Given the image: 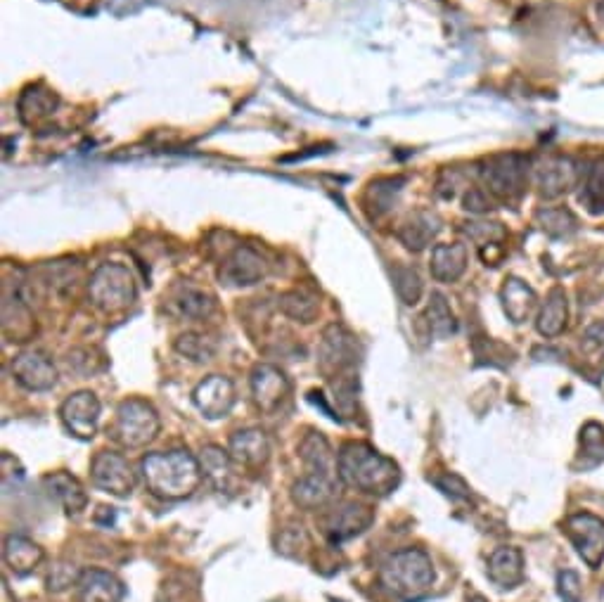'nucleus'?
Masks as SVG:
<instances>
[{"label": "nucleus", "instance_id": "f257e3e1", "mask_svg": "<svg viewBox=\"0 0 604 602\" xmlns=\"http://www.w3.org/2000/svg\"><path fill=\"white\" fill-rule=\"evenodd\" d=\"M140 472H143V479L152 496L162 498V501L190 498L204 482L199 458L192 456L188 448L147 453L140 460Z\"/></svg>", "mask_w": 604, "mask_h": 602}, {"label": "nucleus", "instance_id": "f03ea898", "mask_svg": "<svg viewBox=\"0 0 604 602\" xmlns=\"http://www.w3.org/2000/svg\"><path fill=\"white\" fill-rule=\"evenodd\" d=\"M337 472L346 486L370 496H389L401 484V470L394 460L363 441H349L342 446Z\"/></svg>", "mask_w": 604, "mask_h": 602}, {"label": "nucleus", "instance_id": "7ed1b4c3", "mask_svg": "<svg viewBox=\"0 0 604 602\" xmlns=\"http://www.w3.org/2000/svg\"><path fill=\"white\" fill-rule=\"evenodd\" d=\"M434 562L422 548H403L384 562L382 584L396 598L415 602L432 591Z\"/></svg>", "mask_w": 604, "mask_h": 602}, {"label": "nucleus", "instance_id": "20e7f679", "mask_svg": "<svg viewBox=\"0 0 604 602\" xmlns=\"http://www.w3.org/2000/svg\"><path fill=\"white\" fill-rule=\"evenodd\" d=\"M88 297L93 306L105 313H117L136 304L138 287L133 273L121 264H102L88 283Z\"/></svg>", "mask_w": 604, "mask_h": 602}, {"label": "nucleus", "instance_id": "39448f33", "mask_svg": "<svg viewBox=\"0 0 604 602\" xmlns=\"http://www.w3.org/2000/svg\"><path fill=\"white\" fill-rule=\"evenodd\" d=\"M159 427H162V422H159L152 403L145 399H126L117 408L112 437L124 448H143L157 439Z\"/></svg>", "mask_w": 604, "mask_h": 602}, {"label": "nucleus", "instance_id": "423d86ee", "mask_svg": "<svg viewBox=\"0 0 604 602\" xmlns=\"http://www.w3.org/2000/svg\"><path fill=\"white\" fill-rule=\"evenodd\" d=\"M529 159L510 152V155L491 157L481 169V181L486 185V192L503 202H514L524 195L526 174H529Z\"/></svg>", "mask_w": 604, "mask_h": 602}, {"label": "nucleus", "instance_id": "0eeeda50", "mask_svg": "<svg viewBox=\"0 0 604 602\" xmlns=\"http://www.w3.org/2000/svg\"><path fill=\"white\" fill-rule=\"evenodd\" d=\"M320 370L327 377H339L346 370L356 368L358 361V342L356 337L351 335L349 330L342 328V325H330L323 332V342H320Z\"/></svg>", "mask_w": 604, "mask_h": 602}, {"label": "nucleus", "instance_id": "6e6552de", "mask_svg": "<svg viewBox=\"0 0 604 602\" xmlns=\"http://www.w3.org/2000/svg\"><path fill=\"white\" fill-rule=\"evenodd\" d=\"M564 534L588 567L597 569L604 560V522L590 512H576L564 522Z\"/></svg>", "mask_w": 604, "mask_h": 602}, {"label": "nucleus", "instance_id": "1a4fd4ad", "mask_svg": "<svg viewBox=\"0 0 604 602\" xmlns=\"http://www.w3.org/2000/svg\"><path fill=\"white\" fill-rule=\"evenodd\" d=\"M91 479L100 491L112 493V496H131L136 489V475H133L131 463L117 451L95 453L91 463Z\"/></svg>", "mask_w": 604, "mask_h": 602}, {"label": "nucleus", "instance_id": "9d476101", "mask_svg": "<svg viewBox=\"0 0 604 602\" xmlns=\"http://www.w3.org/2000/svg\"><path fill=\"white\" fill-rule=\"evenodd\" d=\"M60 420L69 434L81 441L93 439L98 434L100 401L93 392H76L62 401Z\"/></svg>", "mask_w": 604, "mask_h": 602}, {"label": "nucleus", "instance_id": "9b49d317", "mask_svg": "<svg viewBox=\"0 0 604 602\" xmlns=\"http://www.w3.org/2000/svg\"><path fill=\"white\" fill-rule=\"evenodd\" d=\"M252 399L261 413H275L287 401L292 384L280 368L271 363H259L252 370Z\"/></svg>", "mask_w": 604, "mask_h": 602}, {"label": "nucleus", "instance_id": "f8f14e48", "mask_svg": "<svg viewBox=\"0 0 604 602\" xmlns=\"http://www.w3.org/2000/svg\"><path fill=\"white\" fill-rule=\"evenodd\" d=\"M192 401H195L197 411L209 420H221L233 411L237 394L235 384L223 375H211L204 382H199L192 392Z\"/></svg>", "mask_w": 604, "mask_h": 602}, {"label": "nucleus", "instance_id": "ddd939ff", "mask_svg": "<svg viewBox=\"0 0 604 602\" xmlns=\"http://www.w3.org/2000/svg\"><path fill=\"white\" fill-rule=\"evenodd\" d=\"M375 515L368 505L361 503H342L339 508H334L323 517V534L332 543L349 541L353 536L363 534L370 527Z\"/></svg>", "mask_w": 604, "mask_h": 602}, {"label": "nucleus", "instance_id": "4468645a", "mask_svg": "<svg viewBox=\"0 0 604 602\" xmlns=\"http://www.w3.org/2000/svg\"><path fill=\"white\" fill-rule=\"evenodd\" d=\"M268 275L266 259L252 247H237L233 254L223 261L218 278L228 287H247L261 283Z\"/></svg>", "mask_w": 604, "mask_h": 602}, {"label": "nucleus", "instance_id": "2eb2a0df", "mask_svg": "<svg viewBox=\"0 0 604 602\" xmlns=\"http://www.w3.org/2000/svg\"><path fill=\"white\" fill-rule=\"evenodd\" d=\"M12 377L29 392H50L57 384V368L41 351H24L12 361Z\"/></svg>", "mask_w": 604, "mask_h": 602}, {"label": "nucleus", "instance_id": "dca6fc26", "mask_svg": "<svg viewBox=\"0 0 604 602\" xmlns=\"http://www.w3.org/2000/svg\"><path fill=\"white\" fill-rule=\"evenodd\" d=\"M578 164L569 157H550L538 166L536 185L541 197L545 200H555V197L567 195L571 188L578 183Z\"/></svg>", "mask_w": 604, "mask_h": 602}, {"label": "nucleus", "instance_id": "f3484780", "mask_svg": "<svg viewBox=\"0 0 604 602\" xmlns=\"http://www.w3.org/2000/svg\"><path fill=\"white\" fill-rule=\"evenodd\" d=\"M228 453L237 467L261 470L268 463V458H271V441H268L266 432H261V429H240V432H235L230 437Z\"/></svg>", "mask_w": 604, "mask_h": 602}, {"label": "nucleus", "instance_id": "a211bd4d", "mask_svg": "<svg viewBox=\"0 0 604 602\" xmlns=\"http://www.w3.org/2000/svg\"><path fill=\"white\" fill-rule=\"evenodd\" d=\"M124 581L107 569H83L76 581V602H121Z\"/></svg>", "mask_w": 604, "mask_h": 602}, {"label": "nucleus", "instance_id": "6ab92c4d", "mask_svg": "<svg viewBox=\"0 0 604 602\" xmlns=\"http://www.w3.org/2000/svg\"><path fill=\"white\" fill-rule=\"evenodd\" d=\"M166 306H169V311L176 318L204 320L214 313L216 299H214V294L202 290V287L181 283L169 292V297H166Z\"/></svg>", "mask_w": 604, "mask_h": 602}, {"label": "nucleus", "instance_id": "aec40b11", "mask_svg": "<svg viewBox=\"0 0 604 602\" xmlns=\"http://www.w3.org/2000/svg\"><path fill=\"white\" fill-rule=\"evenodd\" d=\"M43 489L50 493V498H55L62 505L67 515H79L81 510H86L88 493L83 489V484L69 472H53V475L43 477Z\"/></svg>", "mask_w": 604, "mask_h": 602}, {"label": "nucleus", "instance_id": "412c9836", "mask_svg": "<svg viewBox=\"0 0 604 602\" xmlns=\"http://www.w3.org/2000/svg\"><path fill=\"white\" fill-rule=\"evenodd\" d=\"M299 456L304 460L308 475H320L337 479V458H334L330 444L320 432H308L299 444Z\"/></svg>", "mask_w": 604, "mask_h": 602}, {"label": "nucleus", "instance_id": "4be33fe9", "mask_svg": "<svg viewBox=\"0 0 604 602\" xmlns=\"http://www.w3.org/2000/svg\"><path fill=\"white\" fill-rule=\"evenodd\" d=\"M43 557H46L43 548L22 534H10L3 543L5 565H8L10 572H15L17 576H27L34 572V569L43 562Z\"/></svg>", "mask_w": 604, "mask_h": 602}, {"label": "nucleus", "instance_id": "5701e85b", "mask_svg": "<svg viewBox=\"0 0 604 602\" xmlns=\"http://www.w3.org/2000/svg\"><path fill=\"white\" fill-rule=\"evenodd\" d=\"M488 579L498 588H514L524 581V555L519 548H498L488 557Z\"/></svg>", "mask_w": 604, "mask_h": 602}, {"label": "nucleus", "instance_id": "b1692460", "mask_svg": "<svg viewBox=\"0 0 604 602\" xmlns=\"http://www.w3.org/2000/svg\"><path fill=\"white\" fill-rule=\"evenodd\" d=\"M429 268H432V278L439 283H455L467 268V247L462 242L436 245Z\"/></svg>", "mask_w": 604, "mask_h": 602}, {"label": "nucleus", "instance_id": "393cba45", "mask_svg": "<svg viewBox=\"0 0 604 602\" xmlns=\"http://www.w3.org/2000/svg\"><path fill=\"white\" fill-rule=\"evenodd\" d=\"M500 299H503V309L507 313V318L512 323H526L531 318L533 309H536L538 297L536 292L531 290L524 280L519 278H507L503 290H500Z\"/></svg>", "mask_w": 604, "mask_h": 602}, {"label": "nucleus", "instance_id": "a878e982", "mask_svg": "<svg viewBox=\"0 0 604 602\" xmlns=\"http://www.w3.org/2000/svg\"><path fill=\"white\" fill-rule=\"evenodd\" d=\"M334 482H337V479L308 475L306 472V475L292 486V501L304 510L323 508V505H327L334 498Z\"/></svg>", "mask_w": 604, "mask_h": 602}, {"label": "nucleus", "instance_id": "bb28decb", "mask_svg": "<svg viewBox=\"0 0 604 602\" xmlns=\"http://www.w3.org/2000/svg\"><path fill=\"white\" fill-rule=\"evenodd\" d=\"M439 223L441 221L436 219L434 214H429V211H415V214H410L408 219L403 221V226L398 228V240H401L410 252H422L441 230Z\"/></svg>", "mask_w": 604, "mask_h": 602}, {"label": "nucleus", "instance_id": "cd10ccee", "mask_svg": "<svg viewBox=\"0 0 604 602\" xmlns=\"http://www.w3.org/2000/svg\"><path fill=\"white\" fill-rule=\"evenodd\" d=\"M36 325L34 316H31L29 306L24 304L17 294H5L3 301V332L8 337V342H27L34 335Z\"/></svg>", "mask_w": 604, "mask_h": 602}, {"label": "nucleus", "instance_id": "c85d7f7f", "mask_svg": "<svg viewBox=\"0 0 604 602\" xmlns=\"http://www.w3.org/2000/svg\"><path fill=\"white\" fill-rule=\"evenodd\" d=\"M567 318H569L567 294H564V290H559V287H555V290L550 292L548 301H545L541 313H538L536 328L543 337H557L562 335L564 328H567Z\"/></svg>", "mask_w": 604, "mask_h": 602}, {"label": "nucleus", "instance_id": "c756f323", "mask_svg": "<svg viewBox=\"0 0 604 602\" xmlns=\"http://www.w3.org/2000/svg\"><path fill=\"white\" fill-rule=\"evenodd\" d=\"M199 465H202L204 477L216 486L218 491H223L233 477V458L228 451H223L221 446H204L202 456H199Z\"/></svg>", "mask_w": 604, "mask_h": 602}, {"label": "nucleus", "instance_id": "7c9ffc66", "mask_svg": "<svg viewBox=\"0 0 604 602\" xmlns=\"http://www.w3.org/2000/svg\"><path fill=\"white\" fill-rule=\"evenodd\" d=\"M278 306L287 318L299 320V323H313V320L318 318V311H320L318 297L306 290L282 292L278 299Z\"/></svg>", "mask_w": 604, "mask_h": 602}, {"label": "nucleus", "instance_id": "2f4dec72", "mask_svg": "<svg viewBox=\"0 0 604 602\" xmlns=\"http://www.w3.org/2000/svg\"><path fill=\"white\" fill-rule=\"evenodd\" d=\"M427 318H429V332L439 339L451 337L455 335V330H458V320L453 316L451 304H448L446 297L439 292H434L432 299H429Z\"/></svg>", "mask_w": 604, "mask_h": 602}, {"label": "nucleus", "instance_id": "473e14b6", "mask_svg": "<svg viewBox=\"0 0 604 602\" xmlns=\"http://www.w3.org/2000/svg\"><path fill=\"white\" fill-rule=\"evenodd\" d=\"M600 463H604V427L597 425V422H588L581 429V460H578V467L593 470Z\"/></svg>", "mask_w": 604, "mask_h": 602}, {"label": "nucleus", "instance_id": "72a5a7b5", "mask_svg": "<svg viewBox=\"0 0 604 602\" xmlns=\"http://www.w3.org/2000/svg\"><path fill=\"white\" fill-rule=\"evenodd\" d=\"M173 349L178 354L190 358L195 363H209L216 356V342L209 339L207 335H199V332H185L173 342Z\"/></svg>", "mask_w": 604, "mask_h": 602}, {"label": "nucleus", "instance_id": "f704fd0d", "mask_svg": "<svg viewBox=\"0 0 604 602\" xmlns=\"http://www.w3.org/2000/svg\"><path fill=\"white\" fill-rule=\"evenodd\" d=\"M538 223H541V228L548 235H552V238H569L571 233L578 230V219L564 207L541 209L538 211Z\"/></svg>", "mask_w": 604, "mask_h": 602}, {"label": "nucleus", "instance_id": "c9c22d12", "mask_svg": "<svg viewBox=\"0 0 604 602\" xmlns=\"http://www.w3.org/2000/svg\"><path fill=\"white\" fill-rule=\"evenodd\" d=\"M391 275H394V290L398 299L406 306H415L424 292L420 273L410 266H394V273Z\"/></svg>", "mask_w": 604, "mask_h": 602}, {"label": "nucleus", "instance_id": "e433bc0d", "mask_svg": "<svg viewBox=\"0 0 604 602\" xmlns=\"http://www.w3.org/2000/svg\"><path fill=\"white\" fill-rule=\"evenodd\" d=\"M581 202L590 214H604V166H597L588 174L581 190Z\"/></svg>", "mask_w": 604, "mask_h": 602}, {"label": "nucleus", "instance_id": "4c0bfd02", "mask_svg": "<svg viewBox=\"0 0 604 602\" xmlns=\"http://www.w3.org/2000/svg\"><path fill=\"white\" fill-rule=\"evenodd\" d=\"M469 240L477 242L479 249L486 247H500V242L505 240V228L500 223H469L465 228Z\"/></svg>", "mask_w": 604, "mask_h": 602}, {"label": "nucleus", "instance_id": "58836bf2", "mask_svg": "<svg viewBox=\"0 0 604 602\" xmlns=\"http://www.w3.org/2000/svg\"><path fill=\"white\" fill-rule=\"evenodd\" d=\"M557 593L564 602H583L581 576L574 569H562L557 574Z\"/></svg>", "mask_w": 604, "mask_h": 602}, {"label": "nucleus", "instance_id": "ea45409f", "mask_svg": "<svg viewBox=\"0 0 604 602\" xmlns=\"http://www.w3.org/2000/svg\"><path fill=\"white\" fill-rule=\"evenodd\" d=\"M81 572L74 565H67V562H57L55 567H50L48 574V588L50 591H67L69 586H76Z\"/></svg>", "mask_w": 604, "mask_h": 602}, {"label": "nucleus", "instance_id": "a19ab883", "mask_svg": "<svg viewBox=\"0 0 604 602\" xmlns=\"http://www.w3.org/2000/svg\"><path fill=\"white\" fill-rule=\"evenodd\" d=\"M583 351H586L590 358L604 356V320L590 325V328L583 332Z\"/></svg>", "mask_w": 604, "mask_h": 602}, {"label": "nucleus", "instance_id": "79ce46f5", "mask_svg": "<svg viewBox=\"0 0 604 602\" xmlns=\"http://www.w3.org/2000/svg\"><path fill=\"white\" fill-rule=\"evenodd\" d=\"M432 482L439 486V489L446 493V496H451V498H469V496H472L469 486L462 482L458 475H451V472H446L443 477H434Z\"/></svg>", "mask_w": 604, "mask_h": 602}, {"label": "nucleus", "instance_id": "37998d69", "mask_svg": "<svg viewBox=\"0 0 604 602\" xmlns=\"http://www.w3.org/2000/svg\"><path fill=\"white\" fill-rule=\"evenodd\" d=\"M465 209L467 211H474V214H481V211H488L491 209V200H488V192L479 190V188H472L465 195Z\"/></svg>", "mask_w": 604, "mask_h": 602}, {"label": "nucleus", "instance_id": "c03bdc74", "mask_svg": "<svg viewBox=\"0 0 604 602\" xmlns=\"http://www.w3.org/2000/svg\"><path fill=\"white\" fill-rule=\"evenodd\" d=\"M469 602H486V600L481 598V595H474V598H469Z\"/></svg>", "mask_w": 604, "mask_h": 602}, {"label": "nucleus", "instance_id": "a18cd8bd", "mask_svg": "<svg viewBox=\"0 0 604 602\" xmlns=\"http://www.w3.org/2000/svg\"><path fill=\"white\" fill-rule=\"evenodd\" d=\"M602 12H604V5H602Z\"/></svg>", "mask_w": 604, "mask_h": 602}]
</instances>
